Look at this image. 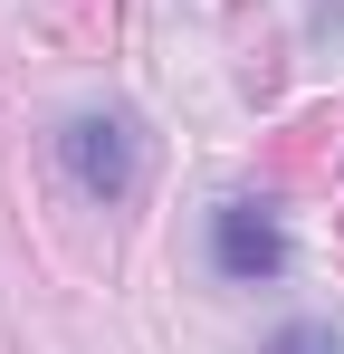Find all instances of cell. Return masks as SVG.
I'll return each instance as SVG.
<instances>
[{"label":"cell","mask_w":344,"mask_h":354,"mask_svg":"<svg viewBox=\"0 0 344 354\" xmlns=\"http://www.w3.org/2000/svg\"><path fill=\"white\" fill-rule=\"evenodd\" d=\"M268 354H344V345H335V326H287Z\"/></svg>","instance_id":"3"},{"label":"cell","mask_w":344,"mask_h":354,"mask_svg":"<svg viewBox=\"0 0 344 354\" xmlns=\"http://www.w3.org/2000/svg\"><path fill=\"white\" fill-rule=\"evenodd\" d=\"M77 173L96 182V192H124V182H134V144H124V124H77Z\"/></svg>","instance_id":"2"},{"label":"cell","mask_w":344,"mask_h":354,"mask_svg":"<svg viewBox=\"0 0 344 354\" xmlns=\"http://www.w3.org/2000/svg\"><path fill=\"white\" fill-rule=\"evenodd\" d=\"M211 249H220V268H229V278H268V268L287 259L278 221H268L258 201H220V211H211Z\"/></svg>","instance_id":"1"}]
</instances>
